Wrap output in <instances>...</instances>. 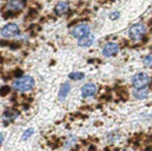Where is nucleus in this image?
<instances>
[{"mask_svg":"<svg viewBox=\"0 0 152 151\" xmlns=\"http://www.w3.org/2000/svg\"><path fill=\"white\" fill-rule=\"evenodd\" d=\"M13 88L18 92H27L32 90L35 86V79L32 76L25 75L22 77L16 78L12 84Z\"/></svg>","mask_w":152,"mask_h":151,"instance_id":"nucleus-1","label":"nucleus"},{"mask_svg":"<svg viewBox=\"0 0 152 151\" xmlns=\"http://www.w3.org/2000/svg\"><path fill=\"white\" fill-rule=\"evenodd\" d=\"M151 78L146 73H137L132 77L131 83L135 89H144L150 84Z\"/></svg>","mask_w":152,"mask_h":151,"instance_id":"nucleus-2","label":"nucleus"},{"mask_svg":"<svg viewBox=\"0 0 152 151\" xmlns=\"http://www.w3.org/2000/svg\"><path fill=\"white\" fill-rule=\"evenodd\" d=\"M146 34V27L141 23H137L132 25L129 28V36L132 40H139L145 36Z\"/></svg>","mask_w":152,"mask_h":151,"instance_id":"nucleus-3","label":"nucleus"},{"mask_svg":"<svg viewBox=\"0 0 152 151\" xmlns=\"http://www.w3.org/2000/svg\"><path fill=\"white\" fill-rule=\"evenodd\" d=\"M20 30H19V26L17 24H7L4 26L1 30V36L6 39H11V38H15L19 35Z\"/></svg>","mask_w":152,"mask_h":151,"instance_id":"nucleus-4","label":"nucleus"},{"mask_svg":"<svg viewBox=\"0 0 152 151\" xmlns=\"http://www.w3.org/2000/svg\"><path fill=\"white\" fill-rule=\"evenodd\" d=\"M90 27L87 24H80L74 27L71 31V35L73 36L75 39H81V38L85 37L87 35H90Z\"/></svg>","mask_w":152,"mask_h":151,"instance_id":"nucleus-5","label":"nucleus"},{"mask_svg":"<svg viewBox=\"0 0 152 151\" xmlns=\"http://www.w3.org/2000/svg\"><path fill=\"white\" fill-rule=\"evenodd\" d=\"M120 47L119 45L116 44V43H108V44L105 45V47H103L102 50V54L104 56L106 57H111V56H114L118 54L119 51Z\"/></svg>","mask_w":152,"mask_h":151,"instance_id":"nucleus-6","label":"nucleus"},{"mask_svg":"<svg viewBox=\"0 0 152 151\" xmlns=\"http://www.w3.org/2000/svg\"><path fill=\"white\" fill-rule=\"evenodd\" d=\"M96 92H97V86L94 83H87L81 88V96L83 98L93 97Z\"/></svg>","mask_w":152,"mask_h":151,"instance_id":"nucleus-7","label":"nucleus"},{"mask_svg":"<svg viewBox=\"0 0 152 151\" xmlns=\"http://www.w3.org/2000/svg\"><path fill=\"white\" fill-rule=\"evenodd\" d=\"M18 116H19V112L17 111H6L2 115V121L5 124H10L13 121H15L17 117H18Z\"/></svg>","mask_w":152,"mask_h":151,"instance_id":"nucleus-8","label":"nucleus"},{"mask_svg":"<svg viewBox=\"0 0 152 151\" xmlns=\"http://www.w3.org/2000/svg\"><path fill=\"white\" fill-rule=\"evenodd\" d=\"M24 7V3L21 0H10L8 3L6 4V8L9 11H20L22 8Z\"/></svg>","mask_w":152,"mask_h":151,"instance_id":"nucleus-9","label":"nucleus"},{"mask_svg":"<svg viewBox=\"0 0 152 151\" xmlns=\"http://www.w3.org/2000/svg\"><path fill=\"white\" fill-rule=\"evenodd\" d=\"M94 42H95V37H94L92 34H90V35H87L85 37L79 39L78 42H77V45H78L79 47H90L91 45H93Z\"/></svg>","mask_w":152,"mask_h":151,"instance_id":"nucleus-10","label":"nucleus"},{"mask_svg":"<svg viewBox=\"0 0 152 151\" xmlns=\"http://www.w3.org/2000/svg\"><path fill=\"white\" fill-rule=\"evenodd\" d=\"M70 89H71V86L70 84H69V82H64L62 84L58 92V100L63 101L65 98L68 96L69 92H70Z\"/></svg>","mask_w":152,"mask_h":151,"instance_id":"nucleus-11","label":"nucleus"},{"mask_svg":"<svg viewBox=\"0 0 152 151\" xmlns=\"http://www.w3.org/2000/svg\"><path fill=\"white\" fill-rule=\"evenodd\" d=\"M68 4L66 3V2L64 1H60L58 3L56 4V6H55L54 8V12L57 14V15H63V14L66 13L67 11H68Z\"/></svg>","mask_w":152,"mask_h":151,"instance_id":"nucleus-12","label":"nucleus"},{"mask_svg":"<svg viewBox=\"0 0 152 151\" xmlns=\"http://www.w3.org/2000/svg\"><path fill=\"white\" fill-rule=\"evenodd\" d=\"M148 90L146 88L144 89H134L133 92H132V95L133 97L135 98L137 100H143V99H146L148 97Z\"/></svg>","mask_w":152,"mask_h":151,"instance_id":"nucleus-13","label":"nucleus"},{"mask_svg":"<svg viewBox=\"0 0 152 151\" xmlns=\"http://www.w3.org/2000/svg\"><path fill=\"white\" fill-rule=\"evenodd\" d=\"M68 77L71 79V80H74V81H77V80H82L84 77H85V74L83 72H72L68 75Z\"/></svg>","mask_w":152,"mask_h":151,"instance_id":"nucleus-14","label":"nucleus"},{"mask_svg":"<svg viewBox=\"0 0 152 151\" xmlns=\"http://www.w3.org/2000/svg\"><path fill=\"white\" fill-rule=\"evenodd\" d=\"M34 134V128H28L24 131L23 135H22V140H27Z\"/></svg>","mask_w":152,"mask_h":151,"instance_id":"nucleus-15","label":"nucleus"},{"mask_svg":"<svg viewBox=\"0 0 152 151\" xmlns=\"http://www.w3.org/2000/svg\"><path fill=\"white\" fill-rule=\"evenodd\" d=\"M143 63L147 67H152V54H149V56H146L144 57Z\"/></svg>","mask_w":152,"mask_h":151,"instance_id":"nucleus-16","label":"nucleus"},{"mask_svg":"<svg viewBox=\"0 0 152 151\" xmlns=\"http://www.w3.org/2000/svg\"><path fill=\"white\" fill-rule=\"evenodd\" d=\"M9 90H10V88H9L8 86H2V87H1V95L5 96L6 93L9 92Z\"/></svg>","mask_w":152,"mask_h":151,"instance_id":"nucleus-17","label":"nucleus"},{"mask_svg":"<svg viewBox=\"0 0 152 151\" xmlns=\"http://www.w3.org/2000/svg\"><path fill=\"white\" fill-rule=\"evenodd\" d=\"M119 17H120L119 12H114V13L110 15V19H111V20H116V19H118Z\"/></svg>","mask_w":152,"mask_h":151,"instance_id":"nucleus-18","label":"nucleus"}]
</instances>
